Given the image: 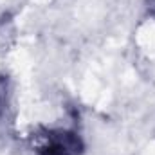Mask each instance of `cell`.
Instances as JSON below:
<instances>
[{
  "mask_svg": "<svg viewBox=\"0 0 155 155\" xmlns=\"http://www.w3.org/2000/svg\"><path fill=\"white\" fill-rule=\"evenodd\" d=\"M38 155H81L83 143L76 132L65 128H43L31 137Z\"/></svg>",
  "mask_w": 155,
  "mask_h": 155,
  "instance_id": "1",
  "label": "cell"
}]
</instances>
